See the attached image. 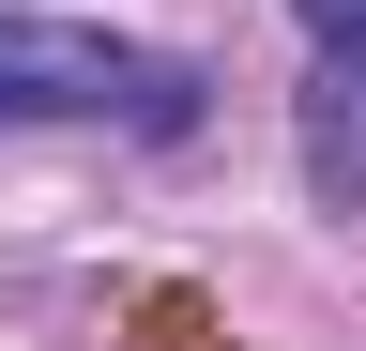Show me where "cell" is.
<instances>
[{
  "instance_id": "cell-1",
  "label": "cell",
  "mask_w": 366,
  "mask_h": 351,
  "mask_svg": "<svg viewBox=\"0 0 366 351\" xmlns=\"http://www.w3.org/2000/svg\"><path fill=\"white\" fill-rule=\"evenodd\" d=\"M0 122H153V138H183V122H199V92H183V61L122 46V31L0 16Z\"/></svg>"
},
{
  "instance_id": "cell-2",
  "label": "cell",
  "mask_w": 366,
  "mask_h": 351,
  "mask_svg": "<svg viewBox=\"0 0 366 351\" xmlns=\"http://www.w3.org/2000/svg\"><path fill=\"white\" fill-rule=\"evenodd\" d=\"M305 184L336 214H366V61H336V46H320V76H305Z\"/></svg>"
},
{
  "instance_id": "cell-3",
  "label": "cell",
  "mask_w": 366,
  "mask_h": 351,
  "mask_svg": "<svg viewBox=\"0 0 366 351\" xmlns=\"http://www.w3.org/2000/svg\"><path fill=\"white\" fill-rule=\"evenodd\" d=\"M290 16H305V31H320L336 61H366V0H290Z\"/></svg>"
}]
</instances>
